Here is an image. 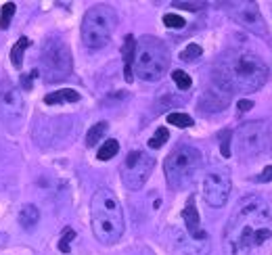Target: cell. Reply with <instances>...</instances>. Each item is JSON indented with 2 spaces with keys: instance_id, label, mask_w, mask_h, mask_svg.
Here are the masks:
<instances>
[{
  "instance_id": "obj_9",
  "label": "cell",
  "mask_w": 272,
  "mask_h": 255,
  "mask_svg": "<svg viewBox=\"0 0 272 255\" xmlns=\"http://www.w3.org/2000/svg\"><path fill=\"white\" fill-rule=\"evenodd\" d=\"M155 168V159L145 151H130L124 165H121V182L130 190H138L145 186Z\"/></svg>"
},
{
  "instance_id": "obj_23",
  "label": "cell",
  "mask_w": 272,
  "mask_h": 255,
  "mask_svg": "<svg viewBox=\"0 0 272 255\" xmlns=\"http://www.w3.org/2000/svg\"><path fill=\"white\" fill-rule=\"evenodd\" d=\"M170 138V132H168V128H157V132L155 134L149 138V146L151 148H161L163 145H165V140Z\"/></svg>"
},
{
  "instance_id": "obj_26",
  "label": "cell",
  "mask_w": 272,
  "mask_h": 255,
  "mask_svg": "<svg viewBox=\"0 0 272 255\" xmlns=\"http://www.w3.org/2000/svg\"><path fill=\"white\" fill-rule=\"evenodd\" d=\"M163 23L168 25L170 30H182L184 25H187V21H184L182 17L176 15V13H168V15H163Z\"/></svg>"
},
{
  "instance_id": "obj_29",
  "label": "cell",
  "mask_w": 272,
  "mask_h": 255,
  "mask_svg": "<svg viewBox=\"0 0 272 255\" xmlns=\"http://www.w3.org/2000/svg\"><path fill=\"white\" fill-rule=\"evenodd\" d=\"M176 8H187V11H201L205 4L203 2H174Z\"/></svg>"
},
{
  "instance_id": "obj_4",
  "label": "cell",
  "mask_w": 272,
  "mask_h": 255,
  "mask_svg": "<svg viewBox=\"0 0 272 255\" xmlns=\"http://www.w3.org/2000/svg\"><path fill=\"white\" fill-rule=\"evenodd\" d=\"M170 67V50L168 46L153 36H145L136 42L134 50V73L145 82L161 80Z\"/></svg>"
},
{
  "instance_id": "obj_13",
  "label": "cell",
  "mask_w": 272,
  "mask_h": 255,
  "mask_svg": "<svg viewBox=\"0 0 272 255\" xmlns=\"http://www.w3.org/2000/svg\"><path fill=\"white\" fill-rule=\"evenodd\" d=\"M182 219H184V226H187V232L193 241H201L203 245H207V234L203 232L201 228V219H199V212H197V205H195V197H189L187 205L182 209Z\"/></svg>"
},
{
  "instance_id": "obj_25",
  "label": "cell",
  "mask_w": 272,
  "mask_h": 255,
  "mask_svg": "<svg viewBox=\"0 0 272 255\" xmlns=\"http://www.w3.org/2000/svg\"><path fill=\"white\" fill-rule=\"evenodd\" d=\"M15 2H6L2 6V15H0V30H8V25H11V19L15 15Z\"/></svg>"
},
{
  "instance_id": "obj_10",
  "label": "cell",
  "mask_w": 272,
  "mask_h": 255,
  "mask_svg": "<svg viewBox=\"0 0 272 255\" xmlns=\"http://www.w3.org/2000/svg\"><path fill=\"white\" fill-rule=\"evenodd\" d=\"M231 188H233V182L228 170L214 168L207 172L203 180V199L212 207H224L228 197H231Z\"/></svg>"
},
{
  "instance_id": "obj_3",
  "label": "cell",
  "mask_w": 272,
  "mask_h": 255,
  "mask_svg": "<svg viewBox=\"0 0 272 255\" xmlns=\"http://www.w3.org/2000/svg\"><path fill=\"white\" fill-rule=\"evenodd\" d=\"M90 226L96 241L103 245H116L124 234V209L116 192L99 188L90 201Z\"/></svg>"
},
{
  "instance_id": "obj_20",
  "label": "cell",
  "mask_w": 272,
  "mask_h": 255,
  "mask_svg": "<svg viewBox=\"0 0 272 255\" xmlns=\"http://www.w3.org/2000/svg\"><path fill=\"white\" fill-rule=\"evenodd\" d=\"M117 151H119V143L116 138H109V140H105L103 146L99 148L96 159H99V161H109V159H113V157L117 155Z\"/></svg>"
},
{
  "instance_id": "obj_28",
  "label": "cell",
  "mask_w": 272,
  "mask_h": 255,
  "mask_svg": "<svg viewBox=\"0 0 272 255\" xmlns=\"http://www.w3.org/2000/svg\"><path fill=\"white\" fill-rule=\"evenodd\" d=\"M231 134H233L231 130L220 132V138H222V155H224V157L231 155V145H228V138H231Z\"/></svg>"
},
{
  "instance_id": "obj_7",
  "label": "cell",
  "mask_w": 272,
  "mask_h": 255,
  "mask_svg": "<svg viewBox=\"0 0 272 255\" xmlns=\"http://www.w3.org/2000/svg\"><path fill=\"white\" fill-rule=\"evenodd\" d=\"M42 73L46 82H61L72 73V52L61 38H48L40 55Z\"/></svg>"
},
{
  "instance_id": "obj_27",
  "label": "cell",
  "mask_w": 272,
  "mask_h": 255,
  "mask_svg": "<svg viewBox=\"0 0 272 255\" xmlns=\"http://www.w3.org/2000/svg\"><path fill=\"white\" fill-rule=\"evenodd\" d=\"M74 239H76V232L72 230V228H65L63 236L59 239V251L61 253H69V249H72V247H69V243H72Z\"/></svg>"
},
{
  "instance_id": "obj_5",
  "label": "cell",
  "mask_w": 272,
  "mask_h": 255,
  "mask_svg": "<svg viewBox=\"0 0 272 255\" xmlns=\"http://www.w3.org/2000/svg\"><path fill=\"white\" fill-rule=\"evenodd\" d=\"M201 163H203V155L199 153V148L189 146V145L176 146L168 157H165V163H163L168 186L174 190L187 188L189 184L195 180Z\"/></svg>"
},
{
  "instance_id": "obj_15",
  "label": "cell",
  "mask_w": 272,
  "mask_h": 255,
  "mask_svg": "<svg viewBox=\"0 0 272 255\" xmlns=\"http://www.w3.org/2000/svg\"><path fill=\"white\" fill-rule=\"evenodd\" d=\"M134 50H136V40L134 36H126L124 46H121V57H124V77L126 82H132V67H134Z\"/></svg>"
},
{
  "instance_id": "obj_1",
  "label": "cell",
  "mask_w": 272,
  "mask_h": 255,
  "mask_svg": "<svg viewBox=\"0 0 272 255\" xmlns=\"http://www.w3.org/2000/svg\"><path fill=\"white\" fill-rule=\"evenodd\" d=\"M272 243V214L262 197H245L236 203L224 230L226 255H251Z\"/></svg>"
},
{
  "instance_id": "obj_2",
  "label": "cell",
  "mask_w": 272,
  "mask_h": 255,
  "mask_svg": "<svg viewBox=\"0 0 272 255\" xmlns=\"http://www.w3.org/2000/svg\"><path fill=\"white\" fill-rule=\"evenodd\" d=\"M216 77L218 84H222L226 90H241L253 92L262 88L268 80V69L258 55L249 50H228L216 63Z\"/></svg>"
},
{
  "instance_id": "obj_8",
  "label": "cell",
  "mask_w": 272,
  "mask_h": 255,
  "mask_svg": "<svg viewBox=\"0 0 272 255\" xmlns=\"http://www.w3.org/2000/svg\"><path fill=\"white\" fill-rule=\"evenodd\" d=\"M270 143V130L264 121H247L236 130V153L241 157H256L266 151Z\"/></svg>"
},
{
  "instance_id": "obj_17",
  "label": "cell",
  "mask_w": 272,
  "mask_h": 255,
  "mask_svg": "<svg viewBox=\"0 0 272 255\" xmlns=\"http://www.w3.org/2000/svg\"><path fill=\"white\" fill-rule=\"evenodd\" d=\"M38 219H40V212H38V207L36 205H23L21 207V212H19V224L23 228H34L38 224Z\"/></svg>"
},
{
  "instance_id": "obj_11",
  "label": "cell",
  "mask_w": 272,
  "mask_h": 255,
  "mask_svg": "<svg viewBox=\"0 0 272 255\" xmlns=\"http://www.w3.org/2000/svg\"><path fill=\"white\" fill-rule=\"evenodd\" d=\"M231 15L236 23H241L243 28H247L249 32L258 34V36H266V23L262 17L258 4L253 2H236L231 8Z\"/></svg>"
},
{
  "instance_id": "obj_21",
  "label": "cell",
  "mask_w": 272,
  "mask_h": 255,
  "mask_svg": "<svg viewBox=\"0 0 272 255\" xmlns=\"http://www.w3.org/2000/svg\"><path fill=\"white\" fill-rule=\"evenodd\" d=\"M168 124L176 126V128H191L193 126V117L187 113H170L168 115Z\"/></svg>"
},
{
  "instance_id": "obj_18",
  "label": "cell",
  "mask_w": 272,
  "mask_h": 255,
  "mask_svg": "<svg viewBox=\"0 0 272 255\" xmlns=\"http://www.w3.org/2000/svg\"><path fill=\"white\" fill-rule=\"evenodd\" d=\"M30 38H19V40H17V44H15V46L11 48V63H13V67L15 69H21V63H23V52H25V48H28L30 46Z\"/></svg>"
},
{
  "instance_id": "obj_14",
  "label": "cell",
  "mask_w": 272,
  "mask_h": 255,
  "mask_svg": "<svg viewBox=\"0 0 272 255\" xmlns=\"http://www.w3.org/2000/svg\"><path fill=\"white\" fill-rule=\"evenodd\" d=\"M216 88H209V90H205L203 99H201V107H203V111H222L228 101H231V90H226V88L222 84H218L214 80Z\"/></svg>"
},
{
  "instance_id": "obj_12",
  "label": "cell",
  "mask_w": 272,
  "mask_h": 255,
  "mask_svg": "<svg viewBox=\"0 0 272 255\" xmlns=\"http://www.w3.org/2000/svg\"><path fill=\"white\" fill-rule=\"evenodd\" d=\"M23 111V96L17 88L8 82H0V113L4 117H19Z\"/></svg>"
},
{
  "instance_id": "obj_6",
  "label": "cell",
  "mask_w": 272,
  "mask_h": 255,
  "mask_svg": "<svg viewBox=\"0 0 272 255\" xmlns=\"http://www.w3.org/2000/svg\"><path fill=\"white\" fill-rule=\"evenodd\" d=\"M117 15L109 4H94L82 19V42L88 48H103L113 36Z\"/></svg>"
},
{
  "instance_id": "obj_22",
  "label": "cell",
  "mask_w": 272,
  "mask_h": 255,
  "mask_svg": "<svg viewBox=\"0 0 272 255\" xmlns=\"http://www.w3.org/2000/svg\"><path fill=\"white\" fill-rule=\"evenodd\" d=\"M201 55H203V50H201L199 44H189V46L180 52V59L184 63H193V61H197Z\"/></svg>"
},
{
  "instance_id": "obj_19",
  "label": "cell",
  "mask_w": 272,
  "mask_h": 255,
  "mask_svg": "<svg viewBox=\"0 0 272 255\" xmlns=\"http://www.w3.org/2000/svg\"><path fill=\"white\" fill-rule=\"evenodd\" d=\"M107 128H109V124L107 121H99V124H94L90 130H88V134H86V146H96L99 145V140L107 134Z\"/></svg>"
},
{
  "instance_id": "obj_16",
  "label": "cell",
  "mask_w": 272,
  "mask_h": 255,
  "mask_svg": "<svg viewBox=\"0 0 272 255\" xmlns=\"http://www.w3.org/2000/svg\"><path fill=\"white\" fill-rule=\"evenodd\" d=\"M80 101V92H76L74 88H63V90L50 92L44 96L46 105H61V103H78Z\"/></svg>"
},
{
  "instance_id": "obj_30",
  "label": "cell",
  "mask_w": 272,
  "mask_h": 255,
  "mask_svg": "<svg viewBox=\"0 0 272 255\" xmlns=\"http://www.w3.org/2000/svg\"><path fill=\"white\" fill-rule=\"evenodd\" d=\"M253 180H256V182H270L272 180V165H266V168L262 170Z\"/></svg>"
},
{
  "instance_id": "obj_24",
  "label": "cell",
  "mask_w": 272,
  "mask_h": 255,
  "mask_svg": "<svg viewBox=\"0 0 272 255\" xmlns=\"http://www.w3.org/2000/svg\"><path fill=\"white\" fill-rule=\"evenodd\" d=\"M172 80H174V84L180 88V90H189V88L193 86L191 75H189L187 72H182V69H176V72L172 73Z\"/></svg>"
},
{
  "instance_id": "obj_31",
  "label": "cell",
  "mask_w": 272,
  "mask_h": 255,
  "mask_svg": "<svg viewBox=\"0 0 272 255\" xmlns=\"http://www.w3.org/2000/svg\"><path fill=\"white\" fill-rule=\"evenodd\" d=\"M236 107H239L241 113H245V111H249V109L253 107V101H249V99H241L239 103H236Z\"/></svg>"
}]
</instances>
